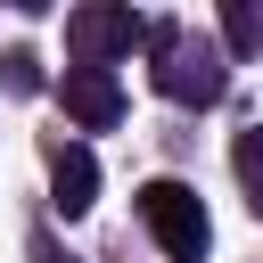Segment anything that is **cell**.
<instances>
[{
	"instance_id": "cell-2",
	"label": "cell",
	"mask_w": 263,
	"mask_h": 263,
	"mask_svg": "<svg viewBox=\"0 0 263 263\" xmlns=\"http://www.w3.org/2000/svg\"><path fill=\"white\" fill-rule=\"evenodd\" d=\"M140 222L156 230V247H164L173 263H205L214 222H205V205H197L189 181H148V189H140Z\"/></svg>"
},
{
	"instance_id": "cell-4",
	"label": "cell",
	"mask_w": 263,
	"mask_h": 263,
	"mask_svg": "<svg viewBox=\"0 0 263 263\" xmlns=\"http://www.w3.org/2000/svg\"><path fill=\"white\" fill-rule=\"evenodd\" d=\"M58 99H66V115H74L82 132H115V123H123V82H115L107 66H66Z\"/></svg>"
},
{
	"instance_id": "cell-7",
	"label": "cell",
	"mask_w": 263,
	"mask_h": 263,
	"mask_svg": "<svg viewBox=\"0 0 263 263\" xmlns=\"http://www.w3.org/2000/svg\"><path fill=\"white\" fill-rule=\"evenodd\" d=\"M230 173H238V189H247V205L263 214V123H247V132L230 140Z\"/></svg>"
},
{
	"instance_id": "cell-6",
	"label": "cell",
	"mask_w": 263,
	"mask_h": 263,
	"mask_svg": "<svg viewBox=\"0 0 263 263\" xmlns=\"http://www.w3.org/2000/svg\"><path fill=\"white\" fill-rule=\"evenodd\" d=\"M263 49V8L255 0H222V58H255Z\"/></svg>"
},
{
	"instance_id": "cell-8",
	"label": "cell",
	"mask_w": 263,
	"mask_h": 263,
	"mask_svg": "<svg viewBox=\"0 0 263 263\" xmlns=\"http://www.w3.org/2000/svg\"><path fill=\"white\" fill-rule=\"evenodd\" d=\"M0 82H8V90H41V58H33V49H8V58H0Z\"/></svg>"
},
{
	"instance_id": "cell-1",
	"label": "cell",
	"mask_w": 263,
	"mask_h": 263,
	"mask_svg": "<svg viewBox=\"0 0 263 263\" xmlns=\"http://www.w3.org/2000/svg\"><path fill=\"white\" fill-rule=\"evenodd\" d=\"M148 49L164 58V66H156V90H164L173 107H214V99L230 90V66H222L214 41H189L181 25L156 16V25H148Z\"/></svg>"
},
{
	"instance_id": "cell-5",
	"label": "cell",
	"mask_w": 263,
	"mask_h": 263,
	"mask_svg": "<svg viewBox=\"0 0 263 263\" xmlns=\"http://www.w3.org/2000/svg\"><path fill=\"white\" fill-rule=\"evenodd\" d=\"M49 205H58L66 222H82V214L99 205V156H90L82 140L49 148Z\"/></svg>"
},
{
	"instance_id": "cell-9",
	"label": "cell",
	"mask_w": 263,
	"mask_h": 263,
	"mask_svg": "<svg viewBox=\"0 0 263 263\" xmlns=\"http://www.w3.org/2000/svg\"><path fill=\"white\" fill-rule=\"evenodd\" d=\"M33 263H58V247H49V238H33Z\"/></svg>"
},
{
	"instance_id": "cell-3",
	"label": "cell",
	"mask_w": 263,
	"mask_h": 263,
	"mask_svg": "<svg viewBox=\"0 0 263 263\" xmlns=\"http://www.w3.org/2000/svg\"><path fill=\"white\" fill-rule=\"evenodd\" d=\"M132 41H148V25H140L132 8H115V0H90V8L66 16V58H74V66H115Z\"/></svg>"
}]
</instances>
